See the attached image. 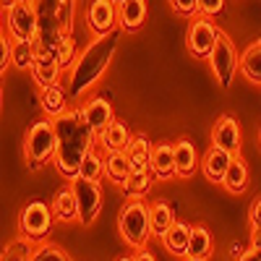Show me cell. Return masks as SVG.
<instances>
[{
    "instance_id": "obj_26",
    "label": "cell",
    "mask_w": 261,
    "mask_h": 261,
    "mask_svg": "<svg viewBox=\"0 0 261 261\" xmlns=\"http://www.w3.org/2000/svg\"><path fill=\"white\" fill-rule=\"evenodd\" d=\"M68 97L60 86H47V89H42L39 94V102H42V110L47 113V118H58L68 110Z\"/></svg>"
},
{
    "instance_id": "obj_37",
    "label": "cell",
    "mask_w": 261,
    "mask_h": 261,
    "mask_svg": "<svg viewBox=\"0 0 261 261\" xmlns=\"http://www.w3.org/2000/svg\"><path fill=\"white\" fill-rule=\"evenodd\" d=\"M172 8H175V13L180 16H196L199 13V0H170Z\"/></svg>"
},
{
    "instance_id": "obj_33",
    "label": "cell",
    "mask_w": 261,
    "mask_h": 261,
    "mask_svg": "<svg viewBox=\"0 0 261 261\" xmlns=\"http://www.w3.org/2000/svg\"><path fill=\"white\" fill-rule=\"evenodd\" d=\"M55 55H58V60H60V65L63 68H68V65H73L76 63V39L68 34V37H63V42L55 47Z\"/></svg>"
},
{
    "instance_id": "obj_24",
    "label": "cell",
    "mask_w": 261,
    "mask_h": 261,
    "mask_svg": "<svg viewBox=\"0 0 261 261\" xmlns=\"http://www.w3.org/2000/svg\"><path fill=\"white\" fill-rule=\"evenodd\" d=\"M212 232L201 225H193L191 227V246H188V256L186 258H196V261H206L212 256Z\"/></svg>"
},
{
    "instance_id": "obj_21",
    "label": "cell",
    "mask_w": 261,
    "mask_h": 261,
    "mask_svg": "<svg viewBox=\"0 0 261 261\" xmlns=\"http://www.w3.org/2000/svg\"><path fill=\"white\" fill-rule=\"evenodd\" d=\"M130 139H134V136H130L128 125L120 123V120H113V123L99 134V144H102L105 151H123V149L128 146Z\"/></svg>"
},
{
    "instance_id": "obj_10",
    "label": "cell",
    "mask_w": 261,
    "mask_h": 261,
    "mask_svg": "<svg viewBox=\"0 0 261 261\" xmlns=\"http://www.w3.org/2000/svg\"><path fill=\"white\" fill-rule=\"evenodd\" d=\"M39 16L32 0H18L13 8H8V32L13 39H37Z\"/></svg>"
},
{
    "instance_id": "obj_15",
    "label": "cell",
    "mask_w": 261,
    "mask_h": 261,
    "mask_svg": "<svg viewBox=\"0 0 261 261\" xmlns=\"http://www.w3.org/2000/svg\"><path fill=\"white\" fill-rule=\"evenodd\" d=\"M151 172L157 175V180H170L172 175H178L175 167V144H157L151 149Z\"/></svg>"
},
{
    "instance_id": "obj_27",
    "label": "cell",
    "mask_w": 261,
    "mask_h": 261,
    "mask_svg": "<svg viewBox=\"0 0 261 261\" xmlns=\"http://www.w3.org/2000/svg\"><path fill=\"white\" fill-rule=\"evenodd\" d=\"M222 186H225L230 193H243V191L248 188V167H246V162L238 157V154L232 157V162H230V167H227V172H225Z\"/></svg>"
},
{
    "instance_id": "obj_45",
    "label": "cell",
    "mask_w": 261,
    "mask_h": 261,
    "mask_svg": "<svg viewBox=\"0 0 261 261\" xmlns=\"http://www.w3.org/2000/svg\"><path fill=\"white\" fill-rule=\"evenodd\" d=\"M118 3H120V0H118Z\"/></svg>"
},
{
    "instance_id": "obj_23",
    "label": "cell",
    "mask_w": 261,
    "mask_h": 261,
    "mask_svg": "<svg viewBox=\"0 0 261 261\" xmlns=\"http://www.w3.org/2000/svg\"><path fill=\"white\" fill-rule=\"evenodd\" d=\"M149 214H151V235L157 238H165V232L175 225V209L170 206V201H154L149 206Z\"/></svg>"
},
{
    "instance_id": "obj_6",
    "label": "cell",
    "mask_w": 261,
    "mask_h": 261,
    "mask_svg": "<svg viewBox=\"0 0 261 261\" xmlns=\"http://www.w3.org/2000/svg\"><path fill=\"white\" fill-rule=\"evenodd\" d=\"M209 63H212L217 84H220L222 89H230V84L235 79V71L241 68V55H238L232 39L225 32H220V37H217V45L209 55Z\"/></svg>"
},
{
    "instance_id": "obj_19",
    "label": "cell",
    "mask_w": 261,
    "mask_h": 261,
    "mask_svg": "<svg viewBox=\"0 0 261 261\" xmlns=\"http://www.w3.org/2000/svg\"><path fill=\"white\" fill-rule=\"evenodd\" d=\"M130 172H134V167H130L125 151H105V175L113 183L123 186L130 178Z\"/></svg>"
},
{
    "instance_id": "obj_41",
    "label": "cell",
    "mask_w": 261,
    "mask_h": 261,
    "mask_svg": "<svg viewBox=\"0 0 261 261\" xmlns=\"http://www.w3.org/2000/svg\"><path fill=\"white\" fill-rule=\"evenodd\" d=\"M241 253H243L241 243H232V246H230V256H232V258H238V256H241Z\"/></svg>"
},
{
    "instance_id": "obj_25",
    "label": "cell",
    "mask_w": 261,
    "mask_h": 261,
    "mask_svg": "<svg viewBox=\"0 0 261 261\" xmlns=\"http://www.w3.org/2000/svg\"><path fill=\"white\" fill-rule=\"evenodd\" d=\"M53 212L60 222H71V220H79V201H76V193H73V186L71 188H63L58 191V196L53 199Z\"/></svg>"
},
{
    "instance_id": "obj_8",
    "label": "cell",
    "mask_w": 261,
    "mask_h": 261,
    "mask_svg": "<svg viewBox=\"0 0 261 261\" xmlns=\"http://www.w3.org/2000/svg\"><path fill=\"white\" fill-rule=\"evenodd\" d=\"M217 37H220V29L214 27L212 18H206V16L193 18L191 27H188V34H186L188 53L193 58H209L214 45H217Z\"/></svg>"
},
{
    "instance_id": "obj_11",
    "label": "cell",
    "mask_w": 261,
    "mask_h": 261,
    "mask_svg": "<svg viewBox=\"0 0 261 261\" xmlns=\"http://www.w3.org/2000/svg\"><path fill=\"white\" fill-rule=\"evenodd\" d=\"M118 21V0H92L86 8V27H89L97 37L115 32Z\"/></svg>"
},
{
    "instance_id": "obj_28",
    "label": "cell",
    "mask_w": 261,
    "mask_h": 261,
    "mask_svg": "<svg viewBox=\"0 0 261 261\" xmlns=\"http://www.w3.org/2000/svg\"><path fill=\"white\" fill-rule=\"evenodd\" d=\"M241 71L248 81L261 86V37L253 45H248V50L241 55Z\"/></svg>"
},
{
    "instance_id": "obj_29",
    "label": "cell",
    "mask_w": 261,
    "mask_h": 261,
    "mask_svg": "<svg viewBox=\"0 0 261 261\" xmlns=\"http://www.w3.org/2000/svg\"><path fill=\"white\" fill-rule=\"evenodd\" d=\"M39 55L37 39H13V65L21 71H32V65Z\"/></svg>"
},
{
    "instance_id": "obj_40",
    "label": "cell",
    "mask_w": 261,
    "mask_h": 261,
    "mask_svg": "<svg viewBox=\"0 0 261 261\" xmlns=\"http://www.w3.org/2000/svg\"><path fill=\"white\" fill-rule=\"evenodd\" d=\"M134 261H157V258H154V253H151V251H146V248H136V256H134Z\"/></svg>"
},
{
    "instance_id": "obj_35",
    "label": "cell",
    "mask_w": 261,
    "mask_h": 261,
    "mask_svg": "<svg viewBox=\"0 0 261 261\" xmlns=\"http://www.w3.org/2000/svg\"><path fill=\"white\" fill-rule=\"evenodd\" d=\"M13 63V37L3 34V39H0V71L6 73V68Z\"/></svg>"
},
{
    "instance_id": "obj_44",
    "label": "cell",
    "mask_w": 261,
    "mask_h": 261,
    "mask_svg": "<svg viewBox=\"0 0 261 261\" xmlns=\"http://www.w3.org/2000/svg\"><path fill=\"white\" fill-rule=\"evenodd\" d=\"M188 261H196V258H188Z\"/></svg>"
},
{
    "instance_id": "obj_22",
    "label": "cell",
    "mask_w": 261,
    "mask_h": 261,
    "mask_svg": "<svg viewBox=\"0 0 261 261\" xmlns=\"http://www.w3.org/2000/svg\"><path fill=\"white\" fill-rule=\"evenodd\" d=\"M151 149H154V146L149 144V139L144 134H139V136H134L128 141V146L123 151L128 154L130 167H134V170H149L151 167Z\"/></svg>"
},
{
    "instance_id": "obj_36",
    "label": "cell",
    "mask_w": 261,
    "mask_h": 261,
    "mask_svg": "<svg viewBox=\"0 0 261 261\" xmlns=\"http://www.w3.org/2000/svg\"><path fill=\"white\" fill-rule=\"evenodd\" d=\"M225 11V0H199V13H204L206 18H217Z\"/></svg>"
},
{
    "instance_id": "obj_39",
    "label": "cell",
    "mask_w": 261,
    "mask_h": 261,
    "mask_svg": "<svg viewBox=\"0 0 261 261\" xmlns=\"http://www.w3.org/2000/svg\"><path fill=\"white\" fill-rule=\"evenodd\" d=\"M235 261H261V256H258V251H256V248L251 246L248 251H243V253H241V256H238Z\"/></svg>"
},
{
    "instance_id": "obj_7",
    "label": "cell",
    "mask_w": 261,
    "mask_h": 261,
    "mask_svg": "<svg viewBox=\"0 0 261 261\" xmlns=\"http://www.w3.org/2000/svg\"><path fill=\"white\" fill-rule=\"evenodd\" d=\"M53 217H55L53 206H47L45 201H32L18 214V230L29 241H42L53 230Z\"/></svg>"
},
{
    "instance_id": "obj_16",
    "label": "cell",
    "mask_w": 261,
    "mask_h": 261,
    "mask_svg": "<svg viewBox=\"0 0 261 261\" xmlns=\"http://www.w3.org/2000/svg\"><path fill=\"white\" fill-rule=\"evenodd\" d=\"M81 113H84L86 123H89V125L97 130V134H102V130L115 120V115H113V105L107 102L105 97H94V99H89V102L81 107Z\"/></svg>"
},
{
    "instance_id": "obj_14",
    "label": "cell",
    "mask_w": 261,
    "mask_h": 261,
    "mask_svg": "<svg viewBox=\"0 0 261 261\" xmlns=\"http://www.w3.org/2000/svg\"><path fill=\"white\" fill-rule=\"evenodd\" d=\"M212 144L227 149L230 154H238V151H241V125H238V120L230 118V115H222L220 120L214 123Z\"/></svg>"
},
{
    "instance_id": "obj_30",
    "label": "cell",
    "mask_w": 261,
    "mask_h": 261,
    "mask_svg": "<svg viewBox=\"0 0 261 261\" xmlns=\"http://www.w3.org/2000/svg\"><path fill=\"white\" fill-rule=\"evenodd\" d=\"M154 172H151V167L149 170H134V172H130V178L123 183V191L128 193V196H139V199H141V196L151 188V183H154Z\"/></svg>"
},
{
    "instance_id": "obj_2",
    "label": "cell",
    "mask_w": 261,
    "mask_h": 261,
    "mask_svg": "<svg viewBox=\"0 0 261 261\" xmlns=\"http://www.w3.org/2000/svg\"><path fill=\"white\" fill-rule=\"evenodd\" d=\"M118 42H120V34L115 29L110 34L94 37L89 45L81 50V55L76 58V63L71 65V73H68V94L71 97H81L84 92H89L102 79L110 60L115 58Z\"/></svg>"
},
{
    "instance_id": "obj_31",
    "label": "cell",
    "mask_w": 261,
    "mask_h": 261,
    "mask_svg": "<svg viewBox=\"0 0 261 261\" xmlns=\"http://www.w3.org/2000/svg\"><path fill=\"white\" fill-rule=\"evenodd\" d=\"M102 175H105V157H99L97 151L92 149L89 154L84 157V162H81L79 178H84V180H99Z\"/></svg>"
},
{
    "instance_id": "obj_17",
    "label": "cell",
    "mask_w": 261,
    "mask_h": 261,
    "mask_svg": "<svg viewBox=\"0 0 261 261\" xmlns=\"http://www.w3.org/2000/svg\"><path fill=\"white\" fill-rule=\"evenodd\" d=\"M118 21L123 32H136L146 21V0H120L118 3Z\"/></svg>"
},
{
    "instance_id": "obj_9",
    "label": "cell",
    "mask_w": 261,
    "mask_h": 261,
    "mask_svg": "<svg viewBox=\"0 0 261 261\" xmlns=\"http://www.w3.org/2000/svg\"><path fill=\"white\" fill-rule=\"evenodd\" d=\"M73 193H76V201H79V222L92 225L102 212V188H99V183L76 178L73 180Z\"/></svg>"
},
{
    "instance_id": "obj_38",
    "label": "cell",
    "mask_w": 261,
    "mask_h": 261,
    "mask_svg": "<svg viewBox=\"0 0 261 261\" xmlns=\"http://www.w3.org/2000/svg\"><path fill=\"white\" fill-rule=\"evenodd\" d=\"M248 220H251V227H261V196L253 199L251 212H248Z\"/></svg>"
},
{
    "instance_id": "obj_4",
    "label": "cell",
    "mask_w": 261,
    "mask_h": 261,
    "mask_svg": "<svg viewBox=\"0 0 261 261\" xmlns=\"http://www.w3.org/2000/svg\"><path fill=\"white\" fill-rule=\"evenodd\" d=\"M118 227L120 235L128 246L134 248H144L149 235H151V214H149V204H144L139 196H128V204L123 206L120 217H118Z\"/></svg>"
},
{
    "instance_id": "obj_20",
    "label": "cell",
    "mask_w": 261,
    "mask_h": 261,
    "mask_svg": "<svg viewBox=\"0 0 261 261\" xmlns=\"http://www.w3.org/2000/svg\"><path fill=\"white\" fill-rule=\"evenodd\" d=\"M191 227L193 225H186V222H175L162 238L165 248L172 253V256H188V246H191Z\"/></svg>"
},
{
    "instance_id": "obj_13",
    "label": "cell",
    "mask_w": 261,
    "mask_h": 261,
    "mask_svg": "<svg viewBox=\"0 0 261 261\" xmlns=\"http://www.w3.org/2000/svg\"><path fill=\"white\" fill-rule=\"evenodd\" d=\"M232 157H235V154H230L227 149L212 144V146L206 149V154L201 157V170H204L206 180H209V183H222V180H225V172H227V167H230V162H232Z\"/></svg>"
},
{
    "instance_id": "obj_5",
    "label": "cell",
    "mask_w": 261,
    "mask_h": 261,
    "mask_svg": "<svg viewBox=\"0 0 261 261\" xmlns=\"http://www.w3.org/2000/svg\"><path fill=\"white\" fill-rule=\"evenodd\" d=\"M24 151H27V162H29L32 170L42 167L47 160H53L58 154V134H55L53 118L32 123V128L27 130Z\"/></svg>"
},
{
    "instance_id": "obj_1",
    "label": "cell",
    "mask_w": 261,
    "mask_h": 261,
    "mask_svg": "<svg viewBox=\"0 0 261 261\" xmlns=\"http://www.w3.org/2000/svg\"><path fill=\"white\" fill-rule=\"evenodd\" d=\"M53 123H55V134H58L55 165L60 170V175L73 183L79 178L84 157L94 149V141L99 139V134L86 123L81 110H65L63 115L53 118Z\"/></svg>"
},
{
    "instance_id": "obj_3",
    "label": "cell",
    "mask_w": 261,
    "mask_h": 261,
    "mask_svg": "<svg viewBox=\"0 0 261 261\" xmlns=\"http://www.w3.org/2000/svg\"><path fill=\"white\" fill-rule=\"evenodd\" d=\"M39 29H37V47L39 50H55L63 37H68L73 29V0H32Z\"/></svg>"
},
{
    "instance_id": "obj_12",
    "label": "cell",
    "mask_w": 261,
    "mask_h": 261,
    "mask_svg": "<svg viewBox=\"0 0 261 261\" xmlns=\"http://www.w3.org/2000/svg\"><path fill=\"white\" fill-rule=\"evenodd\" d=\"M60 60L55 55V50H39L34 65H32V73H34V81L39 84V89H47V86H58V79H60Z\"/></svg>"
},
{
    "instance_id": "obj_34",
    "label": "cell",
    "mask_w": 261,
    "mask_h": 261,
    "mask_svg": "<svg viewBox=\"0 0 261 261\" xmlns=\"http://www.w3.org/2000/svg\"><path fill=\"white\" fill-rule=\"evenodd\" d=\"M32 261H71V256L65 251H60L58 246H42L39 251H34Z\"/></svg>"
},
{
    "instance_id": "obj_42",
    "label": "cell",
    "mask_w": 261,
    "mask_h": 261,
    "mask_svg": "<svg viewBox=\"0 0 261 261\" xmlns=\"http://www.w3.org/2000/svg\"><path fill=\"white\" fill-rule=\"evenodd\" d=\"M16 3H18V0H3V8H6V11H8V8H13V6H16Z\"/></svg>"
},
{
    "instance_id": "obj_18",
    "label": "cell",
    "mask_w": 261,
    "mask_h": 261,
    "mask_svg": "<svg viewBox=\"0 0 261 261\" xmlns=\"http://www.w3.org/2000/svg\"><path fill=\"white\" fill-rule=\"evenodd\" d=\"M175 167H178L180 178H191L193 172L201 167V157H199V151H196L193 141H188V139L175 141Z\"/></svg>"
},
{
    "instance_id": "obj_43",
    "label": "cell",
    "mask_w": 261,
    "mask_h": 261,
    "mask_svg": "<svg viewBox=\"0 0 261 261\" xmlns=\"http://www.w3.org/2000/svg\"><path fill=\"white\" fill-rule=\"evenodd\" d=\"M118 261H134V256H120Z\"/></svg>"
},
{
    "instance_id": "obj_32",
    "label": "cell",
    "mask_w": 261,
    "mask_h": 261,
    "mask_svg": "<svg viewBox=\"0 0 261 261\" xmlns=\"http://www.w3.org/2000/svg\"><path fill=\"white\" fill-rule=\"evenodd\" d=\"M32 258H34V251H32L29 238H16L3 251V261H32Z\"/></svg>"
}]
</instances>
